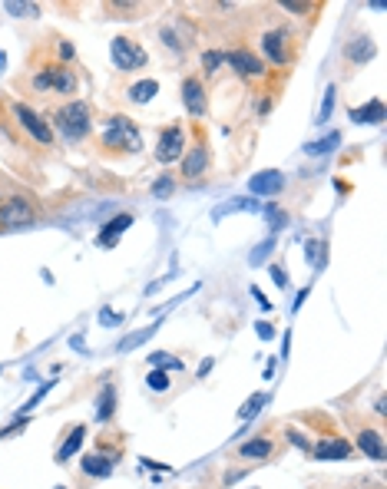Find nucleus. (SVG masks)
Here are the masks:
<instances>
[{"instance_id":"f257e3e1","label":"nucleus","mask_w":387,"mask_h":489,"mask_svg":"<svg viewBox=\"0 0 387 489\" xmlns=\"http://www.w3.org/2000/svg\"><path fill=\"white\" fill-rule=\"evenodd\" d=\"M53 126L60 129V136L67 143H80L89 133V106L80 103V99H70L53 113Z\"/></svg>"},{"instance_id":"f03ea898","label":"nucleus","mask_w":387,"mask_h":489,"mask_svg":"<svg viewBox=\"0 0 387 489\" xmlns=\"http://www.w3.org/2000/svg\"><path fill=\"white\" fill-rule=\"evenodd\" d=\"M103 145L107 149H126V153H139L143 136L129 123L126 116H109L107 119V133H103Z\"/></svg>"},{"instance_id":"7ed1b4c3","label":"nucleus","mask_w":387,"mask_h":489,"mask_svg":"<svg viewBox=\"0 0 387 489\" xmlns=\"http://www.w3.org/2000/svg\"><path fill=\"white\" fill-rule=\"evenodd\" d=\"M37 219V205L27 195H10L0 202V225L4 229H20V225H33Z\"/></svg>"},{"instance_id":"20e7f679","label":"nucleus","mask_w":387,"mask_h":489,"mask_svg":"<svg viewBox=\"0 0 387 489\" xmlns=\"http://www.w3.org/2000/svg\"><path fill=\"white\" fill-rule=\"evenodd\" d=\"M10 109H13V116H17V123L23 126V129H27V133L33 136L40 145H53V129H50V123L43 119V116L33 113L27 103H13Z\"/></svg>"},{"instance_id":"39448f33","label":"nucleus","mask_w":387,"mask_h":489,"mask_svg":"<svg viewBox=\"0 0 387 489\" xmlns=\"http://www.w3.org/2000/svg\"><path fill=\"white\" fill-rule=\"evenodd\" d=\"M109 57H113V63H116L119 70H139L146 67V50L136 43V40L129 37H116L113 43H109Z\"/></svg>"},{"instance_id":"423d86ee","label":"nucleus","mask_w":387,"mask_h":489,"mask_svg":"<svg viewBox=\"0 0 387 489\" xmlns=\"http://www.w3.org/2000/svg\"><path fill=\"white\" fill-rule=\"evenodd\" d=\"M185 149V129L182 126H165L159 133V143H156V159L159 163H175Z\"/></svg>"},{"instance_id":"0eeeda50","label":"nucleus","mask_w":387,"mask_h":489,"mask_svg":"<svg viewBox=\"0 0 387 489\" xmlns=\"http://www.w3.org/2000/svg\"><path fill=\"white\" fill-rule=\"evenodd\" d=\"M116 460H119V453H89V456L80 460V470L89 480H107L109 473H113V466H116Z\"/></svg>"},{"instance_id":"6e6552de","label":"nucleus","mask_w":387,"mask_h":489,"mask_svg":"<svg viewBox=\"0 0 387 489\" xmlns=\"http://www.w3.org/2000/svg\"><path fill=\"white\" fill-rule=\"evenodd\" d=\"M225 63H229L232 70H239L242 77H261V73H265V63L255 57L252 50H245V47L232 50V53H225Z\"/></svg>"},{"instance_id":"1a4fd4ad","label":"nucleus","mask_w":387,"mask_h":489,"mask_svg":"<svg viewBox=\"0 0 387 489\" xmlns=\"http://www.w3.org/2000/svg\"><path fill=\"white\" fill-rule=\"evenodd\" d=\"M261 50L268 53L271 63L285 67V63H288V30H268V33L261 37Z\"/></svg>"},{"instance_id":"9d476101","label":"nucleus","mask_w":387,"mask_h":489,"mask_svg":"<svg viewBox=\"0 0 387 489\" xmlns=\"http://www.w3.org/2000/svg\"><path fill=\"white\" fill-rule=\"evenodd\" d=\"M249 189H252V195H258V199L278 195L281 189H285V175H281L278 169H265V172L252 175V182H249Z\"/></svg>"},{"instance_id":"9b49d317","label":"nucleus","mask_w":387,"mask_h":489,"mask_svg":"<svg viewBox=\"0 0 387 489\" xmlns=\"http://www.w3.org/2000/svg\"><path fill=\"white\" fill-rule=\"evenodd\" d=\"M182 103L189 109V116H205V89H202V79L199 77H185L182 83Z\"/></svg>"},{"instance_id":"f8f14e48","label":"nucleus","mask_w":387,"mask_h":489,"mask_svg":"<svg viewBox=\"0 0 387 489\" xmlns=\"http://www.w3.org/2000/svg\"><path fill=\"white\" fill-rule=\"evenodd\" d=\"M315 460H348L351 456V443L341 440V436H321L318 446L311 450Z\"/></svg>"},{"instance_id":"ddd939ff","label":"nucleus","mask_w":387,"mask_h":489,"mask_svg":"<svg viewBox=\"0 0 387 489\" xmlns=\"http://www.w3.org/2000/svg\"><path fill=\"white\" fill-rule=\"evenodd\" d=\"M205 169H209V149H205V143H195L189 149V155L182 159V175L185 179H199V175H205Z\"/></svg>"},{"instance_id":"4468645a","label":"nucleus","mask_w":387,"mask_h":489,"mask_svg":"<svg viewBox=\"0 0 387 489\" xmlns=\"http://www.w3.org/2000/svg\"><path fill=\"white\" fill-rule=\"evenodd\" d=\"M129 225H133V215H116L113 221H107V225L99 229L97 245H107V248H113V245H116V238L129 229Z\"/></svg>"},{"instance_id":"2eb2a0df","label":"nucleus","mask_w":387,"mask_h":489,"mask_svg":"<svg viewBox=\"0 0 387 489\" xmlns=\"http://www.w3.org/2000/svg\"><path fill=\"white\" fill-rule=\"evenodd\" d=\"M358 450L364 453V456H371V460H384V436H381L378 430H361L358 433Z\"/></svg>"},{"instance_id":"dca6fc26","label":"nucleus","mask_w":387,"mask_h":489,"mask_svg":"<svg viewBox=\"0 0 387 489\" xmlns=\"http://www.w3.org/2000/svg\"><path fill=\"white\" fill-rule=\"evenodd\" d=\"M374 53H378V50H374V40L371 37H354L348 47H344V57H348L351 63H368Z\"/></svg>"},{"instance_id":"f3484780","label":"nucleus","mask_w":387,"mask_h":489,"mask_svg":"<svg viewBox=\"0 0 387 489\" xmlns=\"http://www.w3.org/2000/svg\"><path fill=\"white\" fill-rule=\"evenodd\" d=\"M113 413H116V387H113V384H103V390H99V400H97V420L107 423V420H113Z\"/></svg>"},{"instance_id":"a211bd4d","label":"nucleus","mask_w":387,"mask_h":489,"mask_svg":"<svg viewBox=\"0 0 387 489\" xmlns=\"http://www.w3.org/2000/svg\"><path fill=\"white\" fill-rule=\"evenodd\" d=\"M258 209H261L258 199H232L212 211V221H222L225 215H235V211H258Z\"/></svg>"},{"instance_id":"6ab92c4d","label":"nucleus","mask_w":387,"mask_h":489,"mask_svg":"<svg viewBox=\"0 0 387 489\" xmlns=\"http://www.w3.org/2000/svg\"><path fill=\"white\" fill-rule=\"evenodd\" d=\"M53 73V89L63 93V97H73L77 93V77H73V70L70 67H50Z\"/></svg>"},{"instance_id":"aec40b11","label":"nucleus","mask_w":387,"mask_h":489,"mask_svg":"<svg viewBox=\"0 0 387 489\" xmlns=\"http://www.w3.org/2000/svg\"><path fill=\"white\" fill-rule=\"evenodd\" d=\"M83 436H87V427L80 423V427H73V433H70L67 440H63V446L57 450V463H70V456L83 446Z\"/></svg>"},{"instance_id":"412c9836","label":"nucleus","mask_w":387,"mask_h":489,"mask_svg":"<svg viewBox=\"0 0 387 489\" xmlns=\"http://www.w3.org/2000/svg\"><path fill=\"white\" fill-rule=\"evenodd\" d=\"M271 450H275V443L268 436H258V440H249L239 446V453H242L245 460H265V456H271Z\"/></svg>"},{"instance_id":"4be33fe9","label":"nucleus","mask_w":387,"mask_h":489,"mask_svg":"<svg viewBox=\"0 0 387 489\" xmlns=\"http://www.w3.org/2000/svg\"><path fill=\"white\" fill-rule=\"evenodd\" d=\"M351 119L354 123H371V126H378L381 119H384V103L381 99H371L368 106H361V109H351Z\"/></svg>"},{"instance_id":"5701e85b","label":"nucleus","mask_w":387,"mask_h":489,"mask_svg":"<svg viewBox=\"0 0 387 489\" xmlns=\"http://www.w3.org/2000/svg\"><path fill=\"white\" fill-rule=\"evenodd\" d=\"M156 93H159V83H156V79H143V83H133V87L126 89V97L133 99V103H139V106L149 103Z\"/></svg>"},{"instance_id":"b1692460","label":"nucleus","mask_w":387,"mask_h":489,"mask_svg":"<svg viewBox=\"0 0 387 489\" xmlns=\"http://www.w3.org/2000/svg\"><path fill=\"white\" fill-rule=\"evenodd\" d=\"M341 145V133L334 129V133H328L325 139H318V143H308L305 145V153L308 155H325V153H331V149H338Z\"/></svg>"},{"instance_id":"393cba45","label":"nucleus","mask_w":387,"mask_h":489,"mask_svg":"<svg viewBox=\"0 0 387 489\" xmlns=\"http://www.w3.org/2000/svg\"><path fill=\"white\" fill-rule=\"evenodd\" d=\"M325 251H328V245H325V241H315V238H311L308 245H305V258H308V265H315V268H325V261H328V255H325Z\"/></svg>"},{"instance_id":"a878e982","label":"nucleus","mask_w":387,"mask_h":489,"mask_svg":"<svg viewBox=\"0 0 387 489\" xmlns=\"http://www.w3.org/2000/svg\"><path fill=\"white\" fill-rule=\"evenodd\" d=\"M156 334V324L153 327H143V331H136V334H129V337H123V341H119L116 344V351L119 354H126V351H133V347H139L143 344V341H149V337Z\"/></svg>"},{"instance_id":"bb28decb","label":"nucleus","mask_w":387,"mask_h":489,"mask_svg":"<svg viewBox=\"0 0 387 489\" xmlns=\"http://www.w3.org/2000/svg\"><path fill=\"white\" fill-rule=\"evenodd\" d=\"M149 364L156 367V370H182V361L173 354H165V351H156V354H149Z\"/></svg>"},{"instance_id":"cd10ccee","label":"nucleus","mask_w":387,"mask_h":489,"mask_svg":"<svg viewBox=\"0 0 387 489\" xmlns=\"http://www.w3.org/2000/svg\"><path fill=\"white\" fill-rule=\"evenodd\" d=\"M261 211H265V221H268L271 231H278V229H285V225H288V211H281L275 202H271V205H265Z\"/></svg>"},{"instance_id":"c85d7f7f","label":"nucleus","mask_w":387,"mask_h":489,"mask_svg":"<svg viewBox=\"0 0 387 489\" xmlns=\"http://www.w3.org/2000/svg\"><path fill=\"white\" fill-rule=\"evenodd\" d=\"M265 400H268L265 393H252V397H249V400L242 403V410H239V417H242V420H252L255 413H258L261 407H265Z\"/></svg>"},{"instance_id":"c756f323","label":"nucleus","mask_w":387,"mask_h":489,"mask_svg":"<svg viewBox=\"0 0 387 489\" xmlns=\"http://www.w3.org/2000/svg\"><path fill=\"white\" fill-rule=\"evenodd\" d=\"M271 251H275V238H271V235H268V238L261 241V245H255V251H252V255H249V265H265V261H268V255H271Z\"/></svg>"},{"instance_id":"7c9ffc66","label":"nucleus","mask_w":387,"mask_h":489,"mask_svg":"<svg viewBox=\"0 0 387 489\" xmlns=\"http://www.w3.org/2000/svg\"><path fill=\"white\" fill-rule=\"evenodd\" d=\"M146 387H149V390H156V393L169 390V374H165V370H149V377H146Z\"/></svg>"},{"instance_id":"2f4dec72","label":"nucleus","mask_w":387,"mask_h":489,"mask_svg":"<svg viewBox=\"0 0 387 489\" xmlns=\"http://www.w3.org/2000/svg\"><path fill=\"white\" fill-rule=\"evenodd\" d=\"M175 189V179L173 175H163V179H156L153 182V199H169Z\"/></svg>"},{"instance_id":"473e14b6","label":"nucleus","mask_w":387,"mask_h":489,"mask_svg":"<svg viewBox=\"0 0 387 489\" xmlns=\"http://www.w3.org/2000/svg\"><path fill=\"white\" fill-rule=\"evenodd\" d=\"M225 63V53H219V50H209V53H202V70L205 73H215V70Z\"/></svg>"},{"instance_id":"72a5a7b5","label":"nucleus","mask_w":387,"mask_h":489,"mask_svg":"<svg viewBox=\"0 0 387 489\" xmlns=\"http://www.w3.org/2000/svg\"><path fill=\"white\" fill-rule=\"evenodd\" d=\"M334 93H338V87H328V89H325V103H321L318 123H328V119H331V109H334Z\"/></svg>"},{"instance_id":"f704fd0d","label":"nucleus","mask_w":387,"mask_h":489,"mask_svg":"<svg viewBox=\"0 0 387 489\" xmlns=\"http://www.w3.org/2000/svg\"><path fill=\"white\" fill-rule=\"evenodd\" d=\"M7 10L10 13H13V17H37V4H13V0H10L7 4Z\"/></svg>"},{"instance_id":"c9c22d12","label":"nucleus","mask_w":387,"mask_h":489,"mask_svg":"<svg viewBox=\"0 0 387 489\" xmlns=\"http://www.w3.org/2000/svg\"><path fill=\"white\" fill-rule=\"evenodd\" d=\"M33 89H37V93H47V89H53V73H50V70H40L37 77H33Z\"/></svg>"},{"instance_id":"e433bc0d","label":"nucleus","mask_w":387,"mask_h":489,"mask_svg":"<svg viewBox=\"0 0 387 489\" xmlns=\"http://www.w3.org/2000/svg\"><path fill=\"white\" fill-rule=\"evenodd\" d=\"M99 324H123V314H116V311L103 307V311H99Z\"/></svg>"},{"instance_id":"4c0bfd02","label":"nucleus","mask_w":387,"mask_h":489,"mask_svg":"<svg viewBox=\"0 0 387 489\" xmlns=\"http://www.w3.org/2000/svg\"><path fill=\"white\" fill-rule=\"evenodd\" d=\"M50 387H53V384H43V387H40V390L33 393V397H30L27 403H23V410H33V407H37V403H40V400H43V397H47V393H50Z\"/></svg>"},{"instance_id":"58836bf2","label":"nucleus","mask_w":387,"mask_h":489,"mask_svg":"<svg viewBox=\"0 0 387 489\" xmlns=\"http://www.w3.org/2000/svg\"><path fill=\"white\" fill-rule=\"evenodd\" d=\"M281 10H291V13H308L311 4H298V0H281Z\"/></svg>"},{"instance_id":"ea45409f","label":"nucleus","mask_w":387,"mask_h":489,"mask_svg":"<svg viewBox=\"0 0 387 489\" xmlns=\"http://www.w3.org/2000/svg\"><path fill=\"white\" fill-rule=\"evenodd\" d=\"M271 281L278 285V288H288V275L278 268V265H271Z\"/></svg>"},{"instance_id":"a19ab883","label":"nucleus","mask_w":387,"mask_h":489,"mask_svg":"<svg viewBox=\"0 0 387 489\" xmlns=\"http://www.w3.org/2000/svg\"><path fill=\"white\" fill-rule=\"evenodd\" d=\"M255 331H258V337H261V341H271V337H275V327H271L268 321H261V324L255 327Z\"/></svg>"},{"instance_id":"79ce46f5","label":"nucleus","mask_w":387,"mask_h":489,"mask_svg":"<svg viewBox=\"0 0 387 489\" xmlns=\"http://www.w3.org/2000/svg\"><path fill=\"white\" fill-rule=\"evenodd\" d=\"M23 427H27V420H17V423H13V427H7V430H0V440H7V436H13V433H20V430H23Z\"/></svg>"},{"instance_id":"37998d69","label":"nucleus","mask_w":387,"mask_h":489,"mask_svg":"<svg viewBox=\"0 0 387 489\" xmlns=\"http://www.w3.org/2000/svg\"><path fill=\"white\" fill-rule=\"evenodd\" d=\"M288 436H291V443H295V446H301V450H308V453H311V446H308V440H305V436H301V433H295V430H288Z\"/></svg>"},{"instance_id":"c03bdc74","label":"nucleus","mask_w":387,"mask_h":489,"mask_svg":"<svg viewBox=\"0 0 387 489\" xmlns=\"http://www.w3.org/2000/svg\"><path fill=\"white\" fill-rule=\"evenodd\" d=\"M252 297H255V301H258V307H265V311H271V301H268V297H265V295H261L258 288H252Z\"/></svg>"},{"instance_id":"a18cd8bd","label":"nucleus","mask_w":387,"mask_h":489,"mask_svg":"<svg viewBox=\"0 0 387 489\" xmlns=\"http://www.w3.org/2000/svg\"><path fill=\"white\" fill-rule=\"evenodd\" d=\"M60 57L70 60V57H73V47H70V43H60Z\"/></svg>"},{"instance_id":"49530a36","label":"nucleus","mask_w":387,"mask_h":489,"mask_svg":"<svg viewBox=\"0 0 387 489\" xmlns=\"http://www.w3.org/2000/svg\"><path fill=\"white\" fill-rule=\"evenodd\" d=\"M209 370H212V361H202V367H199V377H205Z\"/></svg>"},{"instance_id":"de8ad7c7","label":"nucleus","mask_w":387,"mask_h":489,"mask_svg":"<svg viewBox=\"0 0 387 489\" xmlns=\"http://www.w3.org/2000/svg\"><path fill=\"white\" fill-rule=\"evenodd\" d=\"M57 489H67V486H57Z\"/></svg>"}]
</instances>
